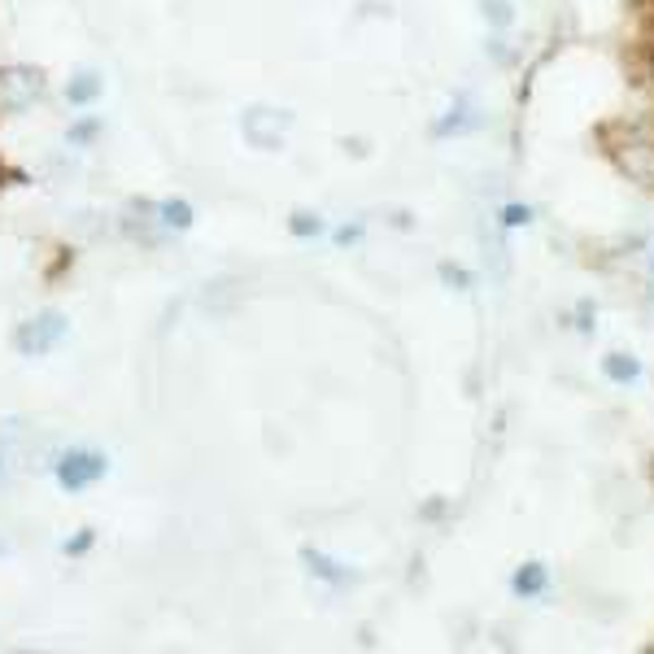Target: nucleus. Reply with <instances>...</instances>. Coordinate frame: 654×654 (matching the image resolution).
Wrapping results in <instances>:
<instances>
[{"instance_id": "nucleus-5", "label": "nucleus", "mask_w": 654, "mask_h": 654, "mask_svg": "<svg viewBox=\"0 0 654 654\" xmlns=\"http://www.w3.org/2000/svg\"><path fill=\"white\" fill-rule=\"evenodd\" d=\"M157 214H162L157 223H162V227H170V232H188V227H193V218H197L188 202H162L157 205Z\"/></svg>"}, {"instance_id": "nucleus-6", "label": "nucleus", "mask_w": 654, "mask_h": 654, "mask_svg": "<svg viewBox=\"0 0 654 654\" xmlns=\"http://www.w3.org/2000/svg\"><path fill=\"white\" fill-rule=\"evenodd\" d=\"M293 232H297V236H319L323 223H319L314 214H293Z\"/></svg>"}, {"instance_id": "nucleus-9", "label": "nucleus", "mask_w": 654, "mask_h": 654, "mask_svg": "<svg viewBox=\"0 0 654 654\" xmlns=\"http://www.w3.org/2000/svg\"><path fill=\"white\" fill-rule=\"evenodd\" d=\"M0 554H4V541H0Z\"/></svg>"}, {"instance_id": "nucleus-8", "label": "nucleus", "mask_w": 654, "mask_h": 654, "mask_svg": "<svg viewBox=\"0 0 654 654\" xmlns=\"http://www.w3.org/2000/svg\"><path fill=\"white\" fill-rule=\"evenodd\" d=\"M0 476H4V450H0Z\"/></svg>"}, {"instance_id": "nucleus-2", "label": "nucleus", "mask_w": 654, "mask_h": 654, "mask_svg": "<svg viewBox=\"0 0 654 654\" xmlns=\"http://www.w3.org/2000/svg\"><path fill=\"white\" fill-rule=\"evenodd\" d=\"M66 332H70V323H66V314H40V319H27L22 328H18V336H13V345L18 353H27V358H36V353H49L57 350L61 341H66Z\"/></svg>"}, {"instance_id": "nucleus-7", "label": "nucleus", "mask_w": 654, "mask_h": 654, "mask_svg": "<svg viewBox=\"0 0 654 654\" xmlns=\"http://www.w3.org/2000/svg\"><path fill=\"white\" fill-rule=\"evenodd\" d=\"M92 541H97V537H92V528H84V533H79L75 541H66L61 550H66V554H84V550H92Z\"/></svg>"}, {"instance_id": "nucleus-4", "label": "nucleus", "mask_w": 654, "mask_h": 654, "mask_svg": "<svg viewBox=\"0 0 654 654\" xmlns=\"http://www.w3.org/2000/svg\"><path fill=\"white\" fill-rule=\"evenodd\" d=\"M105 131V118H79V123H70V131H66V145H75V149H92L97 145V136Z\"/></svg>"}, {"instance_id": "nucleus-3", "label": "nucleus", "mask_w": 654, "mask_h": 654, "mask_svg": "<svg viewBox=\"0 0 654 654\" xmlns=\"http://www.w3.org/2000/svg\"><path fill=\"white\" fill-rule=\"evenodd\" d=\"M105 92V79L101 75H79L66 84V101L70 105H92Z\"/></svg>"}, {"instance_id": "nucleus-1", "label": "nucleus", "mask_w": 654, "mask_h": 654, "mask_svg": "<svg viewBox=\"0 0 654 654\" xmlns=\"http://www.w3.org/2000/svg\"><path fill=\"white\" fill-rule=\"evenodd\" d=\"M52 476H57V485H61L66 494H84V489H92L97 480L109 476V458L97 450H66V453H57Z\"/></svg>"}]
</instances>
